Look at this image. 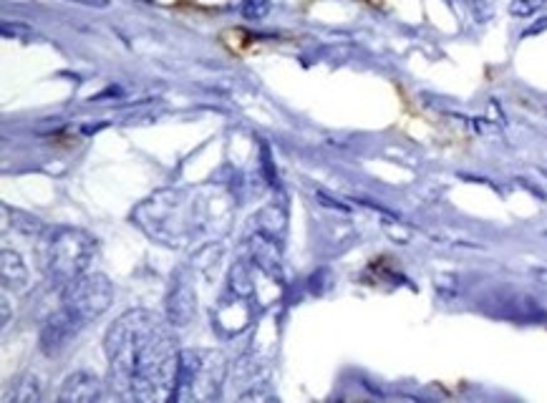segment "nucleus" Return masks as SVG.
<instances>
[{"mask_svg":"<svg viewBox=\"0 0 547 403\" xmlns=\"http://www.w3.org/2000/svg\"><path fill=\"white\" fill-rule=\"evenodd\" d=\"M169 320L152 310H127L106 330L109 378L129 401H169L177 378L179 351Z\"/></svg>","mask_w":547,"mask_h":403,"instance_id":"f257e3e1","label":"nucleus"},{"mask_svg":"<svg viewBox=\"0 0 547 403\" xmlns=\"http://www.w3.org/2000/svg\"><path fill=\"white\" fill-rule=\"evenodd\" d=\"M96 240L79 227H53L41 247V267L53 288L64 290L91 270Z\"/></svg>","mask_w":547,"mask_h":403,"instance_id":"f03ea898","label":"nucleus"},{"mask_svg":"<svg viewBox=\"0 0 547 403\" xmlns=\"http://www.w3.org/2000/svg\"><path fill=\"white\" fill-rule=\"evenodd\" d=\"M225 358L217 351L205 348H185L179 351L177 378L169 401H212L220 396L225 383Z\"/></svg>","mask_w":547,"mask_h":403,"instance_id":"7ed1b4c3","label":"nucleus"},{"mask_svg":"<svg viewBox=\"0 0 547 403\" xmlns=\"http://www.w3.org/2000/svg\"><path fill=\"white\" fill-rule=\"evenodd\" d=\"M114 303V285L106 275L86 273L61 290V305L79 315L86 325L101 318Z\"/></svg>","mask_w":547,"mask_h":403,"instance_id":"20e7f679","label":"nucleus"},{"mask_svg":"<svg viewBox=\"0 0 547 403\" xmlns=\"http://www.w3.org/2000/svg\"><path fill=\"white\" fill-rule=\"evenodd\" d=\"M84 328H86L84 320L61 305V308H58L53 315H48V320L43 323L41 335H38V348H41L43 356L48 358L58 356V353H64L66 348L74 343V338Z\"/></svg>","mask_w":547,"mask_h":403,"instance_id":"39448f33","label":"nucleus"},{"mask_svg":"<svg viewBox=\"0 0 547 403\" xmlns=\"http://www.w3.org/2000/svg\"><path fill=\"white\" fill-rule=\"evenodd\" d=\"M197 313V293L190 285V280L177 275L172 280V290L167 295V320L172 328H185L192 323Z\"/></svg>","mask_w":547,"mask_h":403,"instance_id":"423d86ee","label":"nucleus"},{"mask_svg":"<svg viewBox=\"0 0 547 403\" xmlns=\"http://www.w3.org/2000/svg\"><path fill=\"white\" fill-rule=\"evenodd\" d=\"M101 396V381L91 371H74L64 378L58 401L61 403H94Z\"/></svg>","mask_w":547,"mask_h":403,"instance_id":"0eeeda50","label":"nucleus"},{"mask_svg":"<svg viewBox=\"0 0 547 403\" xmlns=\"http://www.w3.org/2000/svg\"><path fill=\"white\" fill-rule=\"evenodd\" d=\"M0 275H3V288L13 293L28 290V267L16 250L6 247L0 255Z\"/></svg>","mask_w":547,"mask_h":403,"instance_id":"6e6552de","label":"nucleus"},{"mask_svg":"<svg viewBox=\"0 0 547 403\" xmlns=\"http://www.w3.org/2000/svg\"><path fill=\"white\" fill-rule=\"evenodd\" d=\"M253 257L255 262H258L260 270H265L270 278L283 280V265H280V252L278 247H275V240H270V237H263V235L255 237Z\"/></svg>","mask_w":547,"mask_h":403,"instance_id":"1a4fd4ad","label":"nucleus"},{"mask_svg":"<svg viewBox=\"0 0 547 403\" xmlns=\"http://www.w3.org/2000/svg\"><path fill=\"white\" fill-rule=\"evenodd\" d=\"M43 398V383L36 373H23L13 386V393H8L6 403H38Z\"/></svg>","mask_w":547,"mask_h":403,"instance_id":"9d476101","label":"nucleus"},{"mask_svg":"<svg viewBox=\"0 0 547 403\" xmlns=\"http://www.w3.org/2000/svg\"><path fill=\"white\" fill-rule=\"evenodd\" d=\"M547 6V0H512L510 13L517 18H530Z\"/></svg>","mask_w":547,"mask_h":403,"instance_id":"9b49d317","label":"nucleus"},{"mask_svg":"<svg viewBox=\"0 0 547 403\" xmlns=\"http://www.w3.org/2000/svg\"><path fill=\"white\" fill-rule=\"evenodd\" d=\"M0 31H3V38H13V41H33L36 38V31L31 26H26V23L6 21Z\"/></svg>","mask_w":547,"mask_h":403,"instance_id":"f8f14e48","label":"nucleus"},{"mask_svg":"<svg viewBox=\"0 0 547 403\" xmlns=\"http://www.w3.org/2000/svg\"><path fill=\"white\" fill-rule=\"evenodd\" d=\"M270 11V0H245L242 3V16L248 21H260V18L268 16Z\"/></svg>","mask_w":547,"mask_h":403,"instance_id":"ddd939ff","label":"nucleus"},{"mask_svg":"<svg viewBox=\"0 0 547 403\" xmlns=\"http://www.w3.org/2000/svg\"><path fill=\"white\" fill-rule=\"evenodd\" d=\"M542 31H547V18H540V23H535V26L527 28L522 36H537V33H542Z\"/></svg>","mask_w":547,"mask_h":403,"instance_id":"4468645a","label":"nucleus"},{"mask_svg":"<svg viewBox=\"0 0 547 403\" xmlns=\"http://www.w3.org/2000/svg\"><path fill=\"white\" fill-rule=\"evenodd\" d=\"M71 3H81L89 8H109V0H71Z\"/></svg>","mask_w":547,"mask_h":403,"instance_id":"2eb2a0df","label":"nucleus"}]
</instances>
